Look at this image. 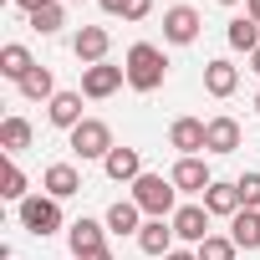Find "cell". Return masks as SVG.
<instances>
[{"label": "cell", "mask_w": 260, "mask_h": 260, "mask_svg": "<svg viewBox=\"0 0 260 260\" xmlns=\"http://www.w3.org/2000/svg\"><path fill=\"white\" fill-rule=\"evenodd\" d=\"M122 72H127V87H133V92H158L164 77H169V56H164V46L138 41V46H127Z\"/></svg>", "instance_id": "1"}, {"label": "cell", "mask_w": 260, "mask_h": 260, "mask_svg": "<svg viewBox=\"0 0 260 260\" xmlns=\"http://www.w3.org/2000/svg\"><path fill=\"white\" fill-rule=\"evenodd\" d=\"M133 204H138L148 219H174L179 189H174V179H164V174H143V179L133 184Z\"/></svg>", "instance_id": "2"}, {"label": "cell", "mask_w": 260, "mask_h": 260, "mask_svg": "<svg viewBox=\"0 0 260 260\" xmlns=\"http://www.w3.org/2000/svg\"><path fill=\"white\" fill-rule=\"evenodd\" d=\"M67 143H72V153L82 158V164H92V158H107L117 143H112V127L102 122V117H82L72 133H67Z\"/></svg>", "instance_id": "3"}, {"label": "cell", "mask_w": 260, "mask_h": 260, "mask_svg": "<svg viewBox=\"0 0 260 260\" xmlns=\"http://www.w3.org/2000/svg\"><path fill=\"white\" fill-rule=\"evenodd\" d=\"M21 224H26L36 240L56 235V230H61V199H51V194H31V199L21 204Z\"/></svg>", "instance_id": "4"}, {"label": "cell", "mask_w": 260, "mask_h": 260, "mask_svg": "<svg viewBox=\"0 0 260 260\" xmlns=\"http://www.w3.org/2000/svg\"><path fill=\"white\" fill-rule=\"evenodd\" d=\"M122 82H127V72H122V67H112V61H97V67H82V97H92V102L112 97V92H117Z\"/></svg>", "instance_id": "5"}, {"label": "cell", "mask_w": 260, "mask_h": 260, "mask_svg": "<svg viewBox=\"0 0 260 260\" xmlns=\"http://www.w3.org/2000/svg\"><path fill=\"white\" fill-rule=\"evenodd\" d=\"M204 138H209V122H199V117H174V127H169V143L179 148V158H199Z\"/></svg>", "instance_id": "6"}, {"label": "cell", "mask_w": 260, "mask_h": 260, "mask_svg": "<svg viewBox=\"0 0 260 260\" xmlns=\"http://www.w3.org/2000/svg\"><path fill=\"white\" fill-rule=\"evenodd\" d=\"M164 41L169 46H194L199 41V11L194 6H174L164 16Z\"/></svg>", "instance_id": "7"}, {"label": "cell", "mask_w": 260, "mask_h": 260, "mask_svg": "<svg viewBox=\"0 0 260 260\" xmlns=\"http://www.w3.org/2000/svg\"><path fill=\"white\" fill-rule=\"evenodd\" d=\"M107 46H112V31H107V26H82V31L72 36V51H77V61H82V67L107 61Z\"/></svg>", "instance_id": "8"}, {"label": "cell", "mask_w": 260, "mask_h": 260, "mask_svg": "<svg viewBox=\"0 0 260 260\" xmlns=\"http://www.w3.org/2000/svg\"><path fill=\"white\" fill-rule=\"evenodd\" d=\"M107 224H97V219H77V224H67V245H72V255L77 260H87V255H102L107 250Z\"/></svg>", "instance_id": "9"}, {"label": "cell", "mask_w": 260, "mask_h": 260, "mask_svg": "<svg viewBox=\"0 0 260 260\" xmlns=\"http://www.w3.org/2000/svg\"><path fill=\"white\" fill-rule=\"evenodd\" d=\"M169 179H174V189H179V194H199V199H204V189L214 184V174H209V164H204V158H179Z\"/></svg>", "instance_id": "10"}, {"label": "cell", "mask_w": 260, "mask_h": 260, "mask_svg": "<svg viewBox=\"0 0 260 260\" xmlns=\"http://www.w3.org/2000/svg\"><path fill=\"white\" fill-rule=\"evenodd\" d=\"M174 235L189 240V245H204V240H209V209H204V204H184V209H174Z\"/></svg>", "instance_id": "11"}, {"label": "cell", "mask_w": 260, "mask_h": 260, "mask_svg": "<svg viewBox=\"0 0 260 260\" xmlns=\"http://www.w3.org/2000/svg\"><path fill=\"white\" fill-rule=\"evenodd\" d=\"M102 169H107L112 184H138V179H143V153H138V148H112V153L102 158Z\"/></svg>", "instance_id": "12"}, {"label": "cell", "mask_w": 260, "mask_h": 260, "mask_svg": "<svg viewBox=\"0 0 260 260\" xmlns=\"http://www.w3.org/2000/svg\"><path fill=\"white\" fill-rule=\"evenodd\" d=\"M235 87H240V67L235 61H224V56L204 61V92L209 97H235Z\"/></svg>", "instance_id": "13"}, {"label": "cell", "mask_w": 260, "mask_h": 260, "mask_svg": "<svg viewBox=\"0 0 260 260\" xmlns=\"http://www.w3.org/2000/svg\"><path fill=\"white\" fill-rule=\"evenodd\" d=\"M41 189H46L51 199H72V194H82V174H77L72 164H51V169L41 174Z\"/></svg>", "instance_id": "14"}, {"label": "cell", "mask_w": 260, "mask_h": 260, "mask_svg": "<svg viewBox=\"0 0 260 260\" xmlns=\"http://www.w3.org/2000/svg\"><path fill=\"white\" fill-rule=\"evenodd\" d=\"M174 240H179V235H174V219H148V224L138 230V250H143V255H169Z\"/></svg>", "instance_id": "15"}, {"label": "cell", "mask_w": 260, "mask_h": 260, "mask_svg": "<svg viewBox=\"0 0 260 260\" xmlns=\"http://www.w3.org/2000/svg\"><path fill=\"white\" fill-rule=\"evenodd\" d=\"M46 117H51V127H72L82 122V92H56L51 102H46Z\"/></svg>", "instance_id": "16"}, {"label": "cell", "mask_w": 260, "mask_h": 260, "mask_svg": "<svg viewBox=\"0 0 260 260\" xmlns=\"http://www.w3.org/2000/svg\"><path fill=\"white\" fill-rule=\"evenodd\" d=\"M31 72H36V61H31V51H26L21 41H11V46H0V77H11V82L21 87V82H26Z\"/></svg>", "instance_id": "17"}, {"label": "cell", "mask_w": 260, "mask_h": 260, "mask_svg": "<svg viewBox=\"0 0 260 260\" xmlns=\"http://www.w3.org/2000/svg\"><path fill=\"white\" fill-rule=\"evenodd\" d=\"M235 148H240V122L235 117H209L204 153H235Z\"/></svg>", "instance_id": "18"}, {"label": "cell", "mask_w": 260, "mask_h": 260, "mask_svg": "<svg viewBox=\"0 0 260 260\" xmlns=\"http://www.w3.org/2000/svg\"><path fill=\"white\" fill-rule=\"evenodd\" d=\"M204 209H209V214H224V219H235L245 204H240V189H235V184H219V179H214V184L204 189Z\"/></svg>", "instance_id": "19"}, {"label": "cell", "mask_w": 260, "mask_h": 260, "mask_svg": "<svg viewBox=\"0 0 260 260\" xmlns=\"http://www.w3.org/2000/svg\"><path fill=\"white\" fill-rule=\"evenodd\" d=\"M138 214H143V209H138L133 199H117V204H107V219H102V224H107V235H138V230H143Z\"/></svg>", "instance_id": "20"}, {"label": "cell", "mask_w": 260, "mask_h": 260, "mask_svg": "<svg viewBox=\"0 0 260 260\" xmlns=\"http://www.w3.org/2000/svg\"><path fill=\"white\" fill-rule=\"evenodd\" d=\"M26 26H31L36 36H56V31L67 26V6H61V0H46L41 11H31V16H26Z\"/></svg>", "instance_id": "21"}, {"label": "cell", "mask_w": 260, "mask_h": 260, "mask_svg": "<svg viewBox=\"0 0 260 260\" xmlns=\"http://www.w3.org/2000/svg\"><path fill=\"white\" fill-rule=\"evenodd\" d=\"M230 240H235L240 250H260V214H255V209H240V214L230 219Z\"/></svg>", "instance_id": "22"}, {"label": "cell", "mask_w": 260, "mask_h": 260, "mask_svg": "<svg viewBox=\"0 0 260 260\" xmlns=\"http://www.w3.org/2000/svg\"><path fill=\"white\" fill-rule=\"evenodd\" d=\"M0 148H6L11 158H16L21 148H31V122H26V117H6V122H0Z\"/></svg>", "instance_id": "23"}, {"label": "cell", "mask_w": 260, "mask_h": 260, "mask_svg": "<svg viewBox=\"0 0 260 260\" xmlns=\"http://www.w3.org/2000/svg\"><path fill=\"white\" fill-rule=\"evenodd\" d=\"M224 36H230V46H235V51H260V26H255L250 16H235Z\"/></svg>", "instance_id": "24"}, {"label": "cell", "mask_w": 260, "mask_h": 260, "mask_svg": "<svg viewBox=\"0 0 260 260\" xmlns=\"http://www.w3.org/2000/svg\"><path fill=\"white\" fill-rule=\"evenodd\" d=\"M21 97H31V102H51L56 97V82H51V67H36L26 82H21Z\"/></svg>", "instance_id": "25"}, {"label": "cell", "mask_w": 260, "mask_h": 260, "mask_svg": "<svg viewBox=\"0 0 260 260\" xmlns=\"http://www.w3.org/2000/svg\"><path fill=\"white\" fill-rule=\"evenodd\" d=\"M0 199H16V204L31 199V194H26V174H21L16 158H6V174H0Z\"/></svg>", "instance_id": "26"}, {"label": "cell", "mask_w": 260, "mask_h": 260, "mask_svg": "<svg viewBox=\"0 0 260 260\" xmlns=\"http://www.w3.org/2000/svg\"><path fill=\"white\" fill-rule=\"evenodd\" d=\"M235 250H240V245H235L230 235H209V240L199 245V260H235Z\"/></svg>", "instance_id": "27"}, {"label": "cell", "mask_w": 260, "mask_h": 260, "mask_svg": "<svg viewBox=\"0 0 260 260\" xmlns=\"http://www.w3.org/2000/svg\"><path fill=\"white\" fill-rule=\"evenodd\" d=\"M235 189H240V204L260 214V174H255V169H250V174H240V179H235Z\"/></svg>", "instance_id": "28"}, {"label": "cell", "mask_w": 260, "mask_h": 260, "mask_svg": "<svg viewBox=\"0 0 260 260\" xmlns=\"http://www.w3.org/2000/svg\"><path fill=\"white\" fill-rule=\"evenodd\" d=\"M148 11H153V0H127V6H122V21H148Z\"/></svg>", "instance_id": "29"}, {"label": "cell", "mask_w": 260, "mask_h": 260, "mask_svg": "<svg viewBox=\"0 0 260 260\" xmlns=\"http://www.w3.org/2000/svg\"><path fill=\"white\" fill-rule=\"evenodd\" d=\"M97 6H102L107 16H122V6H127V0H97Z\"/></svg>", "instance_id": "30"}, {"label": "cell", "mask_w": 260, "mask_h": 260, "mask_svg": "<svg viewBox=\"0 0 260 260\" xmlns=\"http://www.w3.org/2000/svg\"><path fill=\"white\" fill-rule=\"evenodd\" d=\"M164 260H199V250H169Z\"/></svg>", "instance_id": "31"}, {"label": "cell", "mask_w": 260, "mask_h": 260, "mask_svg": "<svg viewBox=\"0 0 260 260\" xmlns=\"http://www.w3.org/2000/svg\"><path fill=\"white\" fill-rule=\"evenodd\" d=\"M245 6H250V21L260 26V0H245Z\"/></svg>", "instance_id": "32"}, {"label": "cell", "mask_w": 260, "mask_h": 260, "mask_svg": "<svg viewBox=\"0 0 260 260\" xmlns=\"http://www.w3.org/2000/svg\"><path fill=\"white\" fill-rule=\"evenodd\" d=\"M250 72H255V77H260V51H250Z\"/></svg>", "instance_id": "33"}, {"label": "cell", "mask_w": 260, "mask_h": 260, "mask_svg": "<svg viewBox=\"0 0 260 260\" xmlns=\"http://www.w3.org/2000/svg\"><path fill=\"white\" fill-rule=\"evenodd\" d=\"M87 260H112V250H102V255H87Z\"/></svg>", "instance_id": "34"}, {"label": "cell", "mask_w": 260, "mask_h": 260, "mask_svg": "<svg viewBox=\"0 0 260 260\" xmlns=\"http://www.w3.org/2000/svg\"><path fill=\"white\" fill-rule=\"evenodd\" d=\"M219 6H240V0H219Z\"/></svg>", "instance_id": "35"}, {"label": "cell", "mask_w": 260, "mask_h": 260, "mask_svg": "<svg viewBox=\"0 0 260 260\" xmlns=\"http://www.w3.org/2000/svg\"><path fill=\"white\" fill-rule=\"evenodd\" d=\"M61 6H77V0H61Z\"/></svg>", "instance_id": "36"}, {"label": "cell", "mask_w": 260, "mask_h": 260, "mask_svg": "<svg viewBox=\"0 0 260 260\" xmlns=\"http://www.w3.org/2000/svg\"><path fill=\"white\" fill-rule=\"evenodd\" d=\"M255 107H260V92H255Z\"/></svg>", "instance_id": "37"}]
</instances>
